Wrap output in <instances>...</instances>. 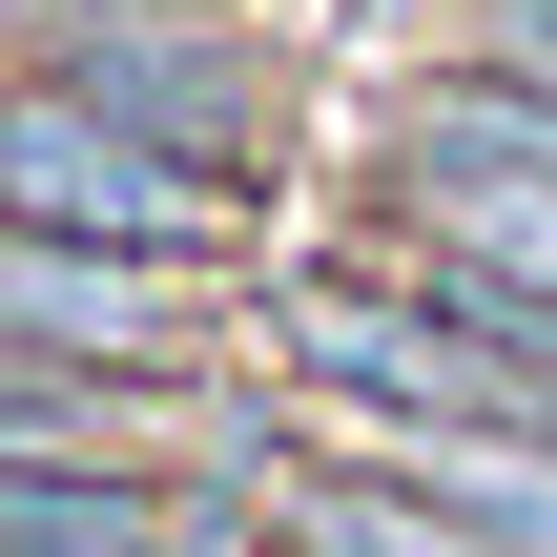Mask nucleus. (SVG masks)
I'll return each mask as SVG.
<instances>
[{
    "instance_id": "2",
    "label": "nucleus",
    "mask_w": 557,
    "mask_h": 557,
    "mask_svg": "<svg viewBox=\"0 0 557 557\" xmlns=\"http://www.w3.org/2000/svg\"><path fill=\"white\" fill-rule=\"evenodd\" d=\"M62 83H83V103H124L145 145L227 165V186H269V165H289V62H269V21H248V0L103 21V41H62Z\"/></svg>"
},
{
    "instance_id": "3",
    "label": "nucleus",
    "mask_w": 557,
    "mask_h": 557,
    "mask_svg": "<svg viewBox=\"0 0 557 557\" xmlns=\"http://www.w3.org/2000/svg\"><path fill=\"white\" fill-rule=\"evenodd\" d=\"M0 351L186 413V393H207V269H145V248H0Z\"/></svg>"
},
{
    "instance_id": "1",
    "label": "nucleus",
    "mask_w": 557,
    "mask_h": 557,
    "mask_svg": "<svg viewBox=\"0 0 557 557\" xmlns=\"http://www.w3.org/2000/svg\"><path fill=\"white\" fill-rule=\"evenodd\" d=\"M269 227V186H227V165H186V145H145L124 103H83L62 62H21L0 83V248H145V269H227Z\"/></svg>"
},
{
    "instance_id": "6",
    "label": "nucleus",
    "mask_w": 557,
    "mask_h": 557,
    "mask_svg": "<svg viewBox=\"0 0 557 557\" xmlns=\"http://www.w3.org/2000/svg\"><path fill=\"white\" fill-rule=\"evenodd\" d=\"M455 62L517 83V103H557V0H455Z\"/></svg>"
},
{
    "instance_id": "5",
    "label": "nucleus",
    "mask_w": 557,
    "mask_h": 557,
    "mask_svg": "<svg viewBox=\"0 0 557 557\" xmlns=\"http://www.w3.org/2000/svg\"><path fill=\"white\" fill-rule=\"evenodd\" d=\"M207 496L165 455H0V557H186Z\"/></svg>"
},
{
    "instance_id": "4",
    "label": "nucleus",
    "mask_w": 557,
    "mask_h": 557,
    "mask_svg": "<svg viewBox=\"0 0 557 557\" xmlns=\"http://www.w3.org/2000/svg\"><path fill=\"white\" fill-rule=\"evenodd\" d=\"M248 537L269 557H517L496 517H455L434 475H393V455H351V434H289L269 496H248Z\"/></svg>"
}]
</instances>
